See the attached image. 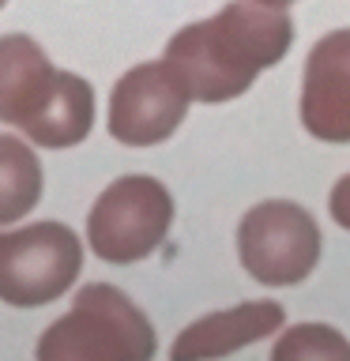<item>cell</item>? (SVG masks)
<instances>
[{"mask_svg": "<svg viewBox=\"0 0 350 361\" xmlns=\"http://www.w3.org/2000/svg\"><path fill=\"white\" fill-rule=\"evenodd\" d=\"M294 45V23L282 8L234 0L211 19L181 27L166 45V61L188 87L192 102H234L275 68Z\"/></svg>", "mask_w": 350, "mask_h": 361, "instance_id": "6da1fadb", "label": "cell"}, {"mask_svg": "<svg viewBox=\"0 0 350 361\" xmlns=\"http://www.w3.org/2000/svg\"><path fill=\"white\" fill-rule=\"evenodd\" d=\"M0 121L38 147H76L95 124V90L83 75L61 72L27 34L0 38Z\"/></svg>", "mask_w": 350, "mask_h": 361, "instance_id": "7a4b0ae2", "label": "cell"}, {"mask_svg": "<svg viewBox=\"0 0 350 361\" xmlns=\"http://www.w3.org/2000/svg\"><path fill=\"white\" fill-rule=\"evenodd\" d=\"M155 327L117 286L90 282L72 312L42 331V361H147L155 357Z\"/></svg>", "mask_w": 350, "mask_h": 361, "instance_id": "3957f363", "label": "cell"}, {"mask_svg": "<svg viewBox=\"0 0 350 361\" xmlns=\"http://www.w3.org/2000/svg\"><path fill=\"white\" fill-rule=\"evenodd\" d=\"M174 196L158 177L128 173L95 200L87 214V245L106 264H135L166 241Z\"/></svg>", "mask_w": 350, "mask_h": 361, "instance_id": "277c9868", "label": "cell"}, {"mask_svg": "<svg viewBox=\"0 0 350 361\" xmlns=\"http://www.w3.org/2000/svg\"><path fill=\"white\" fill-rule=\"evenodd\" d=\"M83 271V245L64 222H30L0 233V301L38 309L72 290Z\"/></svg>", "mask_w": 350, "mask_h": 361, "instance_id": "5b68a950", "label": "cell"}, {"mask_svg": "<svg viewBox=\"0 0 350 361\" xmlns=\"http://www.w3.org/2000/svg\"><path fill=\"white\" fill-rule=\"evenodd\" d=\"M320 226L301 203L264 200L237 226L241 267L264 286H294L320 264Z\"/></svg>", "mask_w": 350, "mask_h": 361, "instance_id": "8992f818", "label": "cell"}, {"mask_svg": "<svg viewBox=\"0 0 350 361\" xmlns=\"http://www.w3.org/2000/svg\"><path fill=\"white\" fill-rule=\"evenodd\" d=\"M188 87L169 61L128 68L109 94V135L124 147H155L177 132L188 113Z\"/></svg>", "mask_w": 350, "mask_h": 361, "instance_id": "52a82bcc", "label": "cell"}, {"mask_svg": "<svg viewBox=\"0 0 350 361\" xmlns=\"http://www.w3.org/2000/svg\"><path fill=\"white\" fill-rule=\"evenodd\" d=\"M301 124L324 143H350V27L324 34L309 49Z\"/></svg>", "mask_w": 350, "mask_h": 361, "instance_id": "ba28073f", "label": "cell"}, {"mask_svg": "<svg viewBox=\"0 0 350 361\" xmlns=\"http://www.w3.org/2000/svg\"><path fill=\"white\" fill-rule=\"evenodd\" d=\"M282 320H286V312H282L279 301H241L237 309L211 312L203 320L188 324L177 335V343L169 346V354L177 361L226 357V354H237L248 343H260V338L275 335L282 327Z\"/></svg>", "mask_w": 350, "mask_h": 361, "instance_id": "9c48e42d", "label": "cell"}, {"mask_svg": "<svg viewBox=\"0 0 350 361\" xmlns=\"http://www.w3.org/2000/svg\"><path fill=\"white\" fill-rule=\"evenodd\" d=\"M42 200V162L19 135H0V226L19 222Z\"/></svg>", "mask_w": 350, "mask_h": 361, "instance_id": "30bf717a", "label": "cell"}, {"mask_svg": "<svg viewBox=\"0 0 350 361\" xmlns=\"http://www.w3.org/2000/svg\"><path fill=\"white\" fill-rule=\"evenodd\" d=\"M271 357L275 361H316V357L350 361V343L327 324H298L275 343Z\"/></svg>", "mask_w": 350, "mask_h": 361, "instance_id": "8fae6325", "label": "cell"}, {"mask_svg": "<svg viewBox=\"0 0 350 361\" xmlns=\"http://www.w3.org/2000/svg\"><path fill=\"white\" fill-rule=\"evenodd\" d=\"M327 211H332V219L343 226V230H350V173L335 180L332 196H327Z\"/></svg>", "mask_w": 350, "mask_h": 361, "instance_id": "7c38bea8", "label": "cell"}, {"mask_svg": "<svg viewBox=\"0 0 350 361\" xmlns=\"http://www.w3.org/2000/svg\"><path fill=\"white\" fill-rule=\"evenodd\" d=\"M260 4H271V8H286V4H294V0H260Z\"/></svg>", "mask_w": 350, "mask_h": 361, "instance_id": "4fadbf2b", "label": "cell"}, {"mask_svg": "<svg viewBox=\"0 0 350 361\" xmlns=\"http://www.w3.org/2000/svg\"><path fill=\"white\" fill-rule=\"evenodd\" d=\"M4 4H8V0H0V8H4Z\"/></svg>", "mask_w": 350, "mask_h": 361, "instance_id": "5bb4252c", "label": "cell"}]
</instances>
